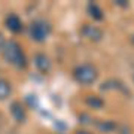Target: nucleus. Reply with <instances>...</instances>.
<instances>
[{"mask_svg": "<svg viewBox=\"0 0 134 134\" xmlns=\"http://www.w3.org/2000/svg\"><path fill=\"white\" fill-rule=\"evenodd\" d=\"M133 81H134V75H133Z\"/></svg>", "mask_w": 134, "mask_h": 134, "instance_id": "obj_16", "label": "nucleus"}, {"mask_svg": "<svg viewBox=\"0 0 134 134\" xmlns=\"http://www.w3.org/2000/svg\"><path fill=\"white\" fill-rule=\"evenodd\" d=\"M115 5H118V6H122V8H125V6H128V3H124L122 0H116V2H115Z\"/></svg>", "mask_w": 134, "mask_h": 134, "instance_id": "obj_13", "label": "nucleus"}, {"mask_svg": "<svg viewBox=\"0 0 134 134\" xmlns=\"http://www.w3.org/2000/svg\"><path fill=\"white\" fill-rule=\"evenodd\" d=\"M51 31H52L51 24H49L46 19H42V18H37V19H34V21H31L29 25L30 39L34 40V42H37V43L45 42L48 39V36L51 34Z\"/></svg>", "mask_w": 134, "mask_h": 134, "instance_id": "obj_3", "label": "nucleus"}, {"mask_svg": "<svg viewBox=\"0 0 134 134\" xmlns=\"http://www.w3.org/2000/svg\"><path fill=\"white\" fill-rule=\"evenodd\" d=\"M2 52H3V57H5L6 61L9 63L10 66L19 69V70L25 69L27 64H29V60H27L24 49L16 40H6Z\"/></svg>", "mask_w": 134, "mask_h": 134, "instance_id": "obj_1", "label": "nucleus"}, {"mask_svg": "<svg viewBox=\"0 0 134 134\" xmlns=\"http://www.w3.org/2000/svg\"><path fill=\"white\" fill-rule=\"evenodd\" d=\"M5 37H3V34L0 33V51H2V49H3V46H5Z\"/></svg>", "mask_w": 134, "mask_h": 134, "instance_id": "obj_12", "label": "nucleus"}, {"mask_svg": "<svg viewBox=\"0 0 134 134\" xmlns=\"http://www.w3.org/2000/svg\"><path fill=\"white\" fill-rule=\"evenodd\" d=\"M10 110V115L16 122H24L25 118H27V112H25V107L23 106V103L19 101H14L9 107Z\"/></svg>", "mask_w": 134, "mask_h": 134, "instance_id": "obj_7", "label": "nucleus"}, {"mask_svg": "<svg viewBox=\"0 0 134 134\" xmlns=\"http://www.w3.org/2000/svg\"><path fill=\"white\" fill-rule=\"evenodd\" d=\"M12 96V85L9 81H6L3 77H0V101L8 100Z\"/></svg>", "mask_w": 134, "mask_h": 134, "instance_id": "obj_9", "label": "nucleus"}, {"mask_svg": "<svg viewBox=\"0 0 134 134\" xmlns=\"http://www.w3.org/2000/svg\"><path fill=\"white\" fill-rule=\"evenodd\" d=\"M76 134H92V133H90V131H86V130H77V131H76Z\"/></svg>", "mask_w": 134, "mask_h": 134, "instance_id": "obj_14", "label": "nucleus"}, {"mask_svg": "<svg viewBox=\"0 0 134 134\" xmlns=\"http://www.w3.org/2000/svg\"><path fill=\"white\" fill-rule=\"evenodd\" d=\"M81 33L85 39L92 40V42H100L103 39V31L97 25H92V24H85L81 29Z\"/></svg>", "mask_w": 134, "mask_h": 134, "instance_id": "obj_6", "label": "nucleus"}, {"mask_svg": "<svg viewBox=\"0 0 134 134\" xmlns=\"http://www.w3.org/2000/svg\"><path fill=\"white\" fill-rule=\"evenodd\" d=\"M73 77L81 85H92L98 77V70L91 63H83L73 69Z\"/></svg>", "mask_w": 134, "mask_h": 134, "instance_id": "obj_2", "label": "nucleus"}, {"mask_svg": "<svg viewBox=\"0 0 134 134\" xmlns=\"http://www.w3.org/2000/svg\"><path fill=\"white\" fill-rule=\"evenodd\" d=\"M86 12H88V15H90L92 19H96V21H101V19L104 18L103 9H101L97 3H94V2H90V3L86 5Z\"/></svg>", "mask_w": 134, "mask_h": 134, "instance_id": "obj_8", "label": "nucleus"}, {"mask_svg": "<svg viewBox=\"0 0 134 134\" xmlns=\"http://www.w3.org/2000/svg\"><path fill=\"white\" fill-rule=\"evenodd\" d=\"M85 104L86 106H90L91 109H101L103 106H104V101L101 100L100 97H97V96H88V98L85 100Z\"/></svg>", "mask_w": 134, "mask_h": 134, "instance_id": "obj_10", "label": "nucleus"}, {"mask_svg": "<svg viewBox=\"0 0 134 134\" xmlns=\"http://www.w3.org/2000/svg\"><path fill=\"white\" fill-rule=\"evenodd\" d=\"M5 25H6V29L14 34H19L23 30H24V24H23L21 18H19L18 15H15V14H9L8 16H6L5 18Z\"/></svg>", "mask_w": 134, "mask_h": 134, "instance_id": "obj_5", "label": "nucleus"}, {"mask_svg": "<svg viewBox=\"0 0 134 134\" xmlns=\"http://www.w3.org/2000/svg\"><path fill=\"white\" fill-rule=\"evenodd\" d=\"M115 127H116V124L112 122V121H101V122L97 124V128L101 130L103 133H112L115 130Z\"/></svg>", "mask_w": 134, "mask_h": 134, "instance_id": "obj_11", "label": "nucleus"}, {"mask_svg": "<svg viewBox=\"0 0 134 134\" xmlns=\"http://www.w3.org/2000/svg\"><path fill=\"white\" fill-rule=\"evenodd\" d=\"M131 42L134 43V34H133V36H131Z\"/></svg>", "mask_w": 134, "mask_h": 134, "instance_id": "obj_15", "label": "nucleus"}, {"mask_svg": "<svg viewBox=\"0 0 134 134\" xmlns=\"http://www.w3.org/2000/svg\"><path fill=\"white\" fill-rule=\"evenodd\" d=\"M33 64H34V67H36L40 73H48L49 70H51V67H52V63H51L49 57L46 55V54H43V52L34 54Z\"/></svg>", "mask_w": 134, "mask_h": 134, "instance_id": "obj_4", "label": "nucleus"}]
</instances>
